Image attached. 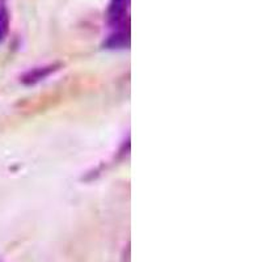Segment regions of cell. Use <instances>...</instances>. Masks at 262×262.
Listing matches in <instances>:
<instances>
[{
  "label": "cell",
  "instance_id": "1",
  "mask_svg": "<svg viewBox=\"0 0 262 262\" xmlns=\"http://www.w3.org/2000/svg\"><path fill=\"white\" fill-rule=\"evenodd\" d=\"M107 24L111 28L107 46L111 49L127 48L130 43V0H111Z\"/></svg>",
  "mask_w": 262,
  "mask_h": 262
},
{
  "label": "cell",
  "instance_id": "2",
  "mask_svg": "<svg viewBox=\"0 0 262 262\" xmlns=\"http://www.w3.org/2000/svg\"><path fill=\"white\" fill-rule=\"evenodd\" d=\"M9 30V11L7 0H0V42L6 39Z\"/></svg>",
  "mask_w": 262,
  "mask_h": 262
}]
</instances>
